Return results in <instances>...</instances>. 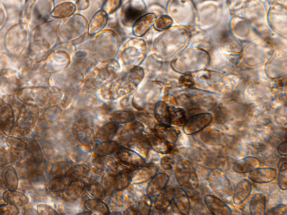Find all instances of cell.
I'll return each instance as SVG.
<instances>
[{
	"instance_id": "cell-1",
	"label": "cell",
	"mask_w": 287,
	"mask_h": 215,
	"mask_svg": "<svg viewBox=\"0 0 287 215\" xmlns=\"http://www.w3.org/2000/svg\"><path fill=\"white\" fill-rule=\"evenodd\" d=\"M142 73L140 69H132L124 76L114 81V82L110 85L108 90H106L104 95L111 99H116L129 94L134 90L140 83L142 77Z\"/></svg>"
},
{
	"instance_id": "cell-2",
	"label": "cell",
	"mask_w": 287,
	"mask_h": 215,
	"mask_svg": "<svg viewBox=\"0 0 287 215\" xmlns=\"http://www.w3.org/2000/svg\"><path fill=\"white\" fill-rule=\"evenodd\" d=\"M174 175L180 187L190 194L199 188V179L194 166L187 159H180L174 164Z\"/></svg>"
},
{
	"instance_id": "cell-3",
	"label": "cell",
	"mask_w": 287,
	"mask_h": 215,
	"mask_svg": "<svg viewBox=\"0 0 287 215\" xmlns=\"http://www.w3.org/2000/svg\"><path fill=\"white\" fill-rule=\"evenodd\" d=\"M40 114L39 106L25 104L19 113L14 130L20 136H28L35 128Z\"/></svg>"
},
{
	"instance_id": "cell-4",
	"label": "cell",
	"mask_w": 287,
	"mask_h": 215,
	"mask_svg": "<svg viewBox=\"0 0 287 215\" xmlns=\"http://www.w3.org/2000/svg\"><path fill=\"white\" fill-rule=\"evenodd\" d=\"M208 181L212 191L222 200L230 203L233 202V187L224 171L219 169L212 170Z\"/></svg>"
},
{
	"instance_id": "cell-5",
	"label": "cell",
	"mask_w": 287,
	"mask_h": 215,
	"mask_svg": "<svg viewBox=\"0 0 287 215\" xmlns=\"http://www.w3.org/2000/svg\"><path fill=\"white\" fill-rule=\"evenodd\" d=\"M54 93L46 88H26L19 91V99L25 104L44 106L52 100L54 103Z\"/></svg>"
},
{
	"instance_id": "cell-6",
	"label": "cell",
	"mask_w": 287,
	"mask_h": 215,
	"mask_svg": "<svg viewBox=\"0 0 287 215\" xmlns=\"http://www.w3.org/2000/svg\"><path fill=\"white\" fill-rule=\"evenodd\" d=\"M212 120L210 113H201L190 117L183 125V131L187 135L198 133L209 126Z\"/></svg>"
},
{
	"instance_id": "cell-7",
	"label": "cell",
	"mask_w": 287,
	"mask_h": 215,
	"mask_svg": "<svg viewBox=\"0 0 287 215\" xmlns=\"http://www.w3.org/2000/svg\"><path fill=\"white\" fill-rule=\"evenodd\" d=\"M73 131L77 140L83 146L89 147L94 144L95 136L86 121L80 120L74 123Z\"/></svg>"
},
{
	"instance_id": "cell-8",
	"label": "cell",
	"mask_w": 287,
	"mask_h": 215,
	"mask_svg": "<svg viewBox=\"0 0 287 215\" xmlns=\"http://www.w3.org/2000/svg\"><path fill=\"white\" fill-rule=\"evenodd\" d=\"M15 123L14 111L11 105L0 106V130L5 136H10L14 130Z\"/></svg>"
},
{
	"instance_id": "cell-9",
	"label": "cell",
	"mask_w": 287,
	"mask_h": 215,
	"mask_svg": "<svg viewBox=\"0 0 287 215\" xmlns=\"http://www.w3.org/2000/svg\"><path fill=\"white\" fill-rule=\"evenodd\" d=\"M25 152L26 157L36 168H41L44 163V153L41 145L34 137L27 139L26 141Z\"/></svg>"
},
{
	"instance_id": "cell-10",
	"label": "cell",
	"mask_w": 287,
	"mask_h": 215,
	"mask_svg": "<svg viewBox=\"0 0 287 215\" xmlns=\"http://www.w3.org/2000/svg\"><path fill=\"white\" fill-rule=\"evenodd\" d=\"M204 202L211 214L214 215L232 214V209L219 197L207 195L204 197Z\"/></svg>"
},
{
	"instance_id": "cell-11",
	"label": "cell",
	"mask_w": 287,
	"mask_h": 215,
	"mask_svg": "<svg viewBox=\"0 0 287 215\" xmlns=\"http://www.w3.org/2000/svg\"><path fill=\"white\" fill-rule=\"evenodd\" d=\"M119 160L122 164L139 168L146 163V161L142 155L128 148H122L118 153Z\"/></svg>"
},
{
	"instance_id": "cell-12",
	"label": "cell",
	"mask_w": 287,
	"mask_h": 215,
	"mask_svg": "<svg viewBox=\"0 0 287 215\" xmlns=\"http://www.w3.org/2000/svg\"><path fill=\"white\" fill-rule=\"evenodd\" d=\"M133 174L132 184L134 185L142 184L150 181L158 172V166L155 163L145 164Z\"/></svg>"
},
{
	"instance_id": "cell-13",
	"label": "cell",
	"mask_w": 287,
	"mask_h": 215,
	"mask_svg": "<svg viewBox=\"0 0 287 215\" xmlns=\"http://www.w3.org/2000/svg\"><path fill=\"white\" fill-rule=\"evenodd\" d=\"M169 181V176L166 173H157L150 180L147 188V195L151 198L156 197Z\"/></svg>"
},
{
	"instance_id": "cell-14",
	"label": "cell",
	"mask_w": 287,
	"mask_h": 215,
	"mask_svg": "<svg viewBox=\"0 0 287 215\" xmlns=\"http://www.w3.org/2000/svg\"><path fill=\"white\" fill-rule=\"evenodd\" d=\"M82 180L84 184V191L90 198L103 200L106 194L102 185L97 181L87 178V176L83 177Z\"/></svg>"
},
{
	"instance_id": "cell-15",
	"label": "cell",
	"mask_w": 287,
	"mask_h": 215,
	"mask_svg": "<svg viewBox=\"0 0 287 215\" xmlns=\"http://www.w3.org/2000/svg\"><path fill=\"white\" fill-rule=\"evenodd\" d=\"M2 200L6 203L18 207H24L29 203V198L23 192L17 190L5 191L2 193Z\"/></svg>"
},
{
	"instance_id": "cell-16",
	"label": "cell",
	"mask_w": 287,
	"mask_h": 215,
	"mask_svg": "<svg viewBox=\"0 0 287 215\" xmlns=\"http://www.w3.org/2000/svg\"><path fill=\"white\" fill-rule=\"evenodd\" d=\"M252 184L247 179H242L238 182L233 194V202L236 205H240L250 195Z\"/></svg>"
},
{
	"instance_id": "cell-17",
	"label": "cell",
	"mask_w": 287,
	"mask_h": 215,
	"mask_svg": "<svg viewBox=\"0 0 287 215\" xmlns=\"http://www.w3.org/2000/svg\"><path fill=\"white\" fill-rule=\"evenodd\" d=\"M277 171L273 168H258L249 173V179L257 184H267L273 181Z\"/></svg>"
},
{
	"instance_id": "cell-18",
	"label": "cell",
	"mask_w": 287,
	"mask_h": 215,
	"mask_svg": "<svg viewBox=\"0 0 287 215\" xmlns=\"http://www.w3.org/2000/svg\"><path fill=\"white\" fill-rule=\"evenodd\" d=\"M173 201L178 211L183 214L189 213L191 204L188 193L182 187L174 188Z\"/></svg>"
},
{
	"instance_id": "cell-19",
	"label": "cell",
	"mask_w": 287,
	"mask_h": 215,
	"mask_svg": "<svg viewBox=\"0 0 287 215\" xmlns=\"http://www.w3.org/2000/svg\"><path fill=\"white\" fill-rule=\"evenodd\" d=\"M260 160L254 157H247L236 161L233 165V170L236 173L244 174L250 173L261 166Z\"/></svg>"
},
{
	"instance_id": "cell-20",
	"label": "cell",
	"mask_w": 287,
	"mask_h": 215,
	"mask_svg": "<svg viewBox=\"0 0 287 215\" xmlns=\"http://www.w3.org/2000/svg\"><path fill=\"white\" fill-rule=\"evenodd\" d=\"M120 128L119 123L111 121L101 127L95 136V139L98 142H103L113 140Z\"/></svg>"
},
{
	"instance_id": "cell-21",
	"label": "cell",
	"mask_w": 287,
	"mask_h": 215,
	"mask_svg": "<svg viewBox=\"0 0 287 215\" xmlns=\"http://www.w3.org/2000/svg\"><path fill=\"white\" fill-rule=\"evenodd\" d=\"M2 180L4 186L9 190H17L19 186V175L13 166L9 165L2 171Z\"/></svg>"
},
{
	"instance_id": "cell-22",
	"label": "cell",
	"mask_w": 287,
	"mask_h": 215,
	"mask_svg": "<svg viewBox=\"0 0 287 215\" xmlns=\"http://www.w3.org/2000/svg\"><path fill=\"white\" fill-rule=\"evenodd\" d=\"M174 188L167 186L156 196L155 206L158 210L163 211L167 209L173 201Z\"/></svg>"
},
{
	"instance_id": "cell-23",
	"label": "cell",
	"mask_w": 287,
	"mask_h": 215,
	"mask_svg": "<svg viewBox=\"0 0 287 215\" xmlns=\"http://www.w3.org/2000/svg\"><path fill=\"white\" fill-rule=\"evenodd\" d=\"M151 148L154 151L162 154H167L172 151L171 144L159 137L157 134H150L146 136Z\"/></svg>"
},
{
	"instance_id": "cell-24",
	"label": "cell",
	"mask_w": 287,
	"mask_h": 215,
	"mask_svg": "<svg viewBox=\"0 0 287 215\" xmlns=\"http://www.w3.org/2000/svg\"><path fill=\"white\" fill-rule=\"evenodd\" d=\"M155 14H148L138 19L134 26V33L137 36H142L150 30L156 20Z\"/></svg>"
},
{
	"instance_id": "cell-25",
	"label": "cell",
	"mask_w": 287,
	"mask_h": 215,
	"mask_svg": "<svg viewBox=\"0 0 287 215\" xmlns=\"http://www.w3.org/2000/svg\"><path fill=\"white\" fill-rule=\"evenodd\" d=\"M94 167L101 171L108 172L116 171L119 165L117 161L107 156H97L92 161Z\"/></svg>"
},
{
	"instance_id": "cell-26",
	"label": "cell",
	"mask_w": 287,
	"mask_h": 215,
	"mask_svg": "<svg viewBox=\"0 0 287 215\" xmlns=\"http://www.w3.org/2000/svg\"><path fill=\"white\" fill-rule=\"evenodd\" d=\"M156 134L170 144H174L178 138V133L171 125L158 124L155 126Z\"/></svg>"
},
{
	"instance_id": "cell-27",
	"label": "cell",
	"mask_w": 287,
	"mask_h": 215,
	"mask_svg": "<svg viewBox=\"0 0 287 215\" xmlns=\"http://www.w3.org/2000/svg\"><path fill=\"white\" fill-rule=\"evenodd\" d=\"M84 192V184L82 180L73 181L63 191L62 195L66 200H76L82 195Z\"/></svg>"
},
{
	"instance_id": "cell-28",
	"label": "cell",
	"mask_w": 287,
	"mask_h": 215,
	"mask_svg": "<svg viewBox=\"0 0 287 215\" xmlns=\"http://www.w3.org/2000/svg\"><path fill=\"white\" fill-rule=\"evenodd\" d=\"M155 116L159 124L171 125L170 108L163 101H159L155 108Z\"/></svg>"
},
{
	"instance_id": "cell-29",
	"label": "cell",
	"mask_w": 287,
	"mask_h": 215,
	"mask_svg": "<svg viewBox=\"0 0 287 215\" xmlns=\"http://www.w3.org/2000/svg\"><path fill=\"white\" fill-rule=\"evenodd\" d=\"M266 210V197L262 193H257L249 204V211L252 215H264Z\"/></svg>"
},
{
	"instance_id": "cell-30",
	"label": "cell",
	"mask_w": 287,
	"mask_h": 215,
	"mask_svg": "<svg viewBox=\"0 0 287 215\" xmlns=\"http://www.w3.org/2000/svg\"><path fill=\"white\" fill-rule=\"evenodd\" d=\"M70 182L65 176L53 178L47 182L46 189L51 194H57L64 191Z\"/></svg>"
},
{
	"instance_id": "cell-31",
	"label": "cell",
	"mask_w": 287,
	"mask_h": 215,
	"mask_svg": "<svg viewBox=\"0 0 287 215\" xmlns=\"http://www.w3.org/2000/svg\"><path fill=\"white\" fill-rule=\"evenodd\" d=\"M87 210L93 214H109L110 208L102 200L90 198L84 203Z\"/></svg>"
},
{
	"instance_id": "cell-32",
	"label": "cell",
	"mask_w": 287,
	"mask_h": 215,
	"mask_svg": "<svg viewBox=\"0 0 287 215\" xmlns=\"http://www.w3.org/2000/svg\"><path fill=\"white\" fill-rule=\"evenodd\" d=\"M90 168L89 166L84 164L72 165L68 169L65 177L71 182L81 180L89 174Z\"/></svg>"
},
{
	"instance_id": "cell-33",
	"label": "cell",
	"mask_w": 287,
	"mask_h": 215,
	"mask_svg": "<svg viewBox=\"0 0 287 215\" xmlns=\"http://www.w3.org/2000/svg\"><path fill=\"white\" fill-rule=\"evenodd\" d=\"M128 128L121 134L122 142L125 143L130 138L141 135L145 127L139 121L134 120L129 123Z\"/></svg>"
},
{
	"instance_id": "cell-34",
	"label": "cell",
	"mask_w": 287,
	"mask_h": 215,
	"mask_svg": "<svg viewBox=\"0 0 287 215\" xmlns=\"http://www.w3.org/2000/svg\"><path fill=\"white\" fill-rule=\"evenodd\" d=\"M119 147V143L116 141L98 142L93 147V152L97 156H107L114 153Z\"/></svg>"
},
{
	"instance_id": "cell-35",
	"label": "cell",
	"mask_w": 287,
	"mask_h": 215,
	"mask_svg": "<svg viewBox=\"0 0 287 215\" xmlns=\"http://www.w3.org/2000/svg\"><path fill=\"white\" fill-rule=\"evenodd\" d=\"M104 11H99L91 21L89 26V33L94 34L102 30L107 23V15Z\"/></svg>"
},
{
	"instance_id": "cell-36",
	"label": "cell",
	"mask_w": 287,
	"mask_h": 215,
	"mask_svg": "<svg viewBox=\"0 0 287 215\" xmlns=\"http://www.w3.org/2000/svg\"><path fill=\"white\" fill-rule=\"evenodd\" d=\"M134 172L130 170H123L116 176L117 191H122L126 189L132 182Z\"/></svg>"
},
{
	"instance_id": "cell-37",
	"label": "cell",
	"mask_w": 287,
	"mask_h": 215,
	"mask_svg": "<svg viewBox=\"0 0 287 215\" xmlns=\"http://www.w3.org/2000/svg\"><path fill=\"white\" fill-rule=\"evenodd\" d=\"M39 168L34 167L30 172L28 180L31 187L35 189L41 190L46 187V176Z\"/></svg>"
},
{
	"instance_id": "cell-38",
	"label": "cell",
	"mask_w": 287,
	"mask_h": 215,
	"mask_svg": "<svg viewBox=\"0 0 287 215\" xmlns=\"http://www.w3.org/2000/svg\"><path fill=\"white\" fill-rule=\"evenodd\" d=\"M111 171L105 172L102 179V185L106 195H114L117 192L116 176Z\"/></svg>"
},
{
	"instance_id": "cell-39",
	"label": "cell",
	"mask_w": 287,
	"mask_h": 215,
	"mask_svg": "<svg viewBox=\"0 0 287 215\" xmlns=\"http://www.w3.org/2000/svg\"><path fill=\"white\" fill-rule=\"evenodd\" d=\"M73 165L70 161H59L53 164L50 169V174L53 178L65 176L67 171Z\"/></svg>"
},
{
	"instance_id": "cell-40",
	"label": "cell",
	"mask_w": 287,
	"mask_h": 215,
	"mask_svg": "<svg viewBox=\"0 0 287 215\" xmlns=\"http://www.w3.org/2000/svg\"><path fill=\"white\" fill-rule=\"evenodd\" d=\"M171 113V126H182L187 120L185 110L181 108L169 106Z\"/></svg>"
},
{
	"instance_id": "cell-41",
	"label": "cell",
	"mask_w": 287,
	"mask_h": 215,
	"mask_svg": "<svg viewBox=\"0 0 287 215\" xmlns=\"http://www.w3.org/2000/svg\"><path fill=\"white\" fill-rule=\"evenodd\" d=\"M7 147L13 151L22 153L25 152L26 142L18 137L8 136L5 140Z\"/></svg>"
},
{
	"instance_id": "cell-42",
	"label": "cell",
	"mask_w": 287,
	"mask_h": 215,
	"mask_svg": "<svg viewBox=\"0 0 287 215\" xmlns=\"http://www.w3.org/2000/svg\"><path fill=\"white\" fill-rule=\"evenodd\" d=\"M142 10L129 6L125 8L123 13V21L127 25L134 23L142 14Z\"/></svg>"
},
{
	"instance_id": "cell-43",
	"label": "cell",
	"mask_w": 287,
	"mask_h": 215,
	"mask_svg": "<svg viewBox=\"0 0 287 215\" xmlns=\"http://www.w3.org/2000/svg\"><path fill=\"white\" fill-rule=\"evenodd\" d=\"M135 115L129 111H117L114 113L112 119L119 124H128L135 120Z\"/></svg>"
},
{
	"instance_id": "cell-44",
	"label": "cell",
	"mask_w": 287,
	"mask_h": 215,
	"mask_svg": "<svg viewBox=\"0 0 287 215\" xmlns=\"http://www.w3.org/2000/svg\"><path fill=\"white\" fill-rule=\"evenodd\" d=\"M75 10V6L73 4L66 3L58 5L53 13V15L55 17L64 18L73 14Z\"/></svg>"
},
{
	"instance_id": "cell-45",
	"label": "cell",
	"mask_w": 287,
	"mask_h": 215,
	"mask_svg": "<svg viewBox=\"0 0 287 215\" xmlns=\"http://www.w3.org/2000/svg\"><path fill=\"white\" fill-rule=\"evenodd\" d=\"M152 207L151 198L147 195L142 196L138 202V214L149 215L151 214Z\"/></svg>"
},
{
	"instance_id": "cell-46",
	"label": "cell",
	"mask_w": 287,
	"mask_h": 215,
	"mask_svg": "<svg viewBox=\"0 0 287 215\" xmlns=\"http://www.w3.org/2000/svg\"><path fill=\"white\" fill-rule=\"evenodd\" d=\"M10 153L7 149L0 148V171L15 160V154Z\"/></svg>"
},
{
	"instance_id": "cell-47",
	"label": "cell",
	"mask_w": 287,
	"mask_h": 215,
	"mask_svg": "<svg viewBox=\"0 0 287 215\" xmlns=\"http://www.w3.org/2000/svg\"><path fill=\"white\" fill-rule=\"evenodd\" d=\"M278 185L281 190L285 191L287 189V164L286 161L280 166L278 176Z\"/></svg>"
},
{
	"instance_id": "cell-48",
	"label": "cell",
	"mask_w": 287,
	"mask_h": 215,
	"mask_svg": "<svg viewBox=\"0 0 287 215\" xmlns=\"http://www.w3.org/2000/svg\"><path fill=\"white\" fill-rule=\"evenodd\" d=\"M173 23L172 20L168 16L163 15L158 18L156 21V28L159 30H166L169 28Z\"/></svg>"
},
{
	"instance_id": "cell-49",
	"label": "cell",
	"mask_w": 287,
	"mask_h": 215,
	"mask_svg": "<svg viewBox=\"0 0 287 215\" xmlns=\"http://www.w3.org/2000/svg\"><path fill=\"white\" fill-rule=\"evenodd\" d=\"M20 213L19 207L8 203H0V215H16Z\"/></svg>"
},
{
	"instance_id": "cell-50",
	"label": "cell",
	"mask_w": 287,
	"mask_h": 215,
	"mask_svg": "<svg viewBox=\"0 0 287 215\" xmlns=\"http://www.w3.org/2000/svg\"><path fill=\"white\" fill-rule=\"evenodd\" d=\"M37 211L40 215L59 214L56 209L46 203H39L37 205Z\"/></svg>"
},
{
	"instance_id": "cell-51",
	"label": "cell",
	"mask_w": 287,
	"mask_h": 215,
	"mask_svg": "<svg viewBox=\"0 0 287 215\" xmlns=\"http://www.w3.org/2000/svg\"><path fill=\"white\" fill-rule=\"evenodd\" d=\"M122 0H106L103 9L106 13L111 14L118 9L121 4Z\"/></svg>"
},
{
	"instance_id": "cell-52",
	"label": "cell",
	"mask_w": 287,
	"mask_h": 215,
	"mask_svg": "<svg viewBox=\"0 0 287 215\" xmlns=\"http://www.w3.org/2000/svg\"><path fill=\"white\" fill-rule=\"evenodd\" d=\"M287 208L284 204H280L269 209L265 214L269 215H279V214H286Z\"/></svg>"
},
{
	"instance_id": "cell-53",
	"label": "cell",
	"mask_w": 287,
	"mask_h": 215,
	"mask_svg": "<svg viewBox=\"0 0 287 215\" xmlns=\"http://www.w3.org/2000/svg\"><path fill=\"white\" fill-rule=\"evenodd\" d=\"M54 112L53 109L47 110L44 115V120L49 123L56 122L59 118V114H56V113L54 114Z\"/></svg>"
},
{
	"instance_id": "cell-54",
	"label": "cell",
	"mask_w": 287,
	"mask_h": 215,
	"mask_svg": "<svg viewBox=\"0 0 287 215\" xmlns=\"http://www.w3.org/2000/svg\"><path fill=\"white\" fill-rule=\"evenodd\" d=\"M174 160L171 157H164L161 160V166L164 170H172L174 167Z\"/></svg>"
},
{
	"instance_id": "cell-55",
	"label": "cell",
	"mask_w": 287,
	"mask_h": 215,
	"mask_svg": "<svg viewBox=\"0 0 287 215\" xmlns=\"http://www.w3.org/2000/svg\"><path fill=\"white\" fill-rule=\"evenodd\" d=\"M180 82L185 87H190L193 85L192 77L190 75H186L180 79Z\"/></svg>"
},
{
	"instance_id": "cell-56",
	"label": "cell",
	"mask_w": 287,
	"mask_h": 215,
	"mask_svg": "<svg viewBox=\"0 0 287 215\" xmlns=\"http://www.w3.org/2000/svg\"><path fill=\"white\" fill-rule=\"evenodd\" d=\"M287 142L285 140L283 142L280 143L277 148L278 153L281 156L286 157L287 154Z\"/></svg>"
},
{
	"instance_id": "cell-57",
	"label": "cell",
	"mask_w": 287,
	"mask_h": 215,
	"mask_svg": "<svg viewBox=\"0 0 287 215\" xmlns=\"http://www.w3.org/2000/svg\"><path fill=\"white\" fill-rule=\"evenodd\" d=\"M124 214H138L137 205H133L127 208L125 212L123 213Z\"/></svg>"
},
{
	"instance_id": "cell-58",
	"label": "cell",
	"mask_w": 287,
	"mask_h": 215,
	"mask_svg": "<svg viewBox=\"0 0 287 215\" xmlns=\"http://www.w3.org/2000/svg\"><path fill=\"white\" fill-rule=\"evenodd\" d=\"M4 187L2 180L0 178V195H1V193H3Z\"/></svg>"
},
{
	"instance_id": "cell-59",
	"label": "cell",
	"mask_w": 287,
	"mask_h": 215,
	"mask_svg": "<svg viewBox=\"0 0 287 215\" xmlns=\"http://www.w3.org/2000/svg\"><path fill=\"white\" fill-rule=\"evenodd\" d=\"M93 214L91 212H89V211H86L85 212H83L81 213H79L78 214Z\"/></svg>"
}]
</instances>
